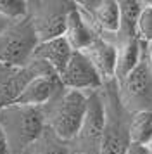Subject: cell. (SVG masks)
Returning <instances> with one entry per match:
<instances>
[{"mask_svg":"<svg viewBox=\"0 0 152 154\" xmlns=\"http://www.w3.org/2000/svg\"><path fill=\"white\" fill-rule=\"evenodd\" d=\"M0 126L11 154H24L45 132L41 107L9 104L0 107Z\"/></svg>","mask_w":152,"mask_h":154,"instance_id":"1","label":"cell"},{"mask_svg":"<svg viewBox=\"0 0 152 154\" xmlns=\"http://www.w3.org/2000/svg\"><path fill=\"white\" fill-rule=\"evenodd\" d=\"M87 95L88 94L68 90L62 87L59 94L41 107L45 126L66 144H71L81 128L87 112Z\"/></svg>","mask_w":152,"mask_h":154,"instance_id":"2","label":"cell"},{"mask_svg":"<svg viewBox=\"0 0 152 154\" xmlns=\"http://www.w3.org/2000/svg\"><path fill=\"white\" fill-rule=\"evenodd\" d=\"M111 83L112 82L104 83L105 90L100 88L105 107V125H104L100 154H124L130 146V137H128L130 118H126V114L130 112L124 109L119 100L117 85L114 83V90H111Z\"/></svg>","mask_w":152,"mask_h":154,"instance_id":"3","label":"cell"},{"mask_svg":"<svg viewBox=\"0 0 152 154\" xmlns=\"http://www.w3.org/2000/svg\"><path fill=\"white\" fill-rule=\"evenodd\" d=\"M38 38L29 19L12 23L0 33V64L11 68H24L31 63Z\"/></svg>","mask_w":152,"mask_h":154,"instance_id":"4","label":"cell"},{"mask_svg":"<svg viewBox=\"0 0 152 154\" xmlns=\"http://www.w3.org/2000/svg\"><path fill=\"white\" fill-rule=\"evenodd\" d=\"M74 2L62 0H28V19L33 24L38 42L64 36L66 19Z\"/></svg>","mask_w":152,"mask_h":154,"instance_id":"5","label":"cell"},{"mask_svg":"<svg viewBox=\"0 0 152 154\" xmlns=\"http://www.w3.org/2000/svg\"><path fill=\"white\" fill-rule=\"evenodd\" d=\"M104 125H105V107L100 90L90 92L87 95V112L83 118L81 128L76 139L68 144L71 152L100 154Z\"/></svg>","mask_w":152,"mask_h":154,"instance_id":"6","label":"cell"},{"mask_svg":"<svg viewBox=\"0 0 152 154\" xmlns=\"http://www.w3.org/2000/svg\"><path fill=\"white\" fill-rule=\"evenodd\" d=\"M116 85L119 100L130 114L152 111V69L145 57H142V61L128 76L116 82Z\"/></svg>","mask_w":152,"mask_h":154,"instance_id":"7","label":"cell"},{"mask_svg":"<svg viewBox=\"0 0 152 154\" xmlns=\"http://www.w3.org/2000/svg\"><path fill=\"white\" fill-rule=\"evenodd\" d=\"M61 83L68 90H76L83 94H90L102 88V78L90 63V59L83 52H73L66 69L59 76Z\"/></svg>","mask_w":152,"mask_h":154,"instance_id":"8","label":"cell"},{"mask_svg":"<svg viewBox=\"0 0 152 154\" xmlns=\"http://www.w3.org/2000/svg\"><path fill=\"white\" fill-rule=\"evenodd\" d=\"M83 54L93 64V68L100 75L104 83L114 82V78H116V57H117L114 36H97L88 49L83 50Z\"/></svg>","mask_w":152,"mask_h":154,"instance_id":"9","label":"cell"},{"mask_svg":"<svg viewBox=\"0 0 152 154\" xmlns=\"http://www.w3.org/2000/svg\"><path fill=\"white\" fill-rule=\"evenodd\" d=\"M62 83L57 75H47V76H36L24 87L21 95L16 99L14 104L29 106V107H43L59 94Z\"/></svg>","mask_w":152,"mask_h":154,"instance_id":"10","label":"cell"},{"mask_svg":"<svg viewBox=\"0 0 152 154\" xmlns=\"http://www.w3.org/2000/svg\"><path fill=\"white\" fill-rule=\"evenodd\" d=\"M74 50L71 49V45L68 43V40L64 36L54 38V40H47V42H40L35 49L33 59L36 61H43L45 64H48L52 71L57 76H61L62 71L66 69L69 59L73 56Z\"/></svg>","mask_w":152,"mask_h":154,"instance_id":"11","label":"cell"},{"mask_svg":"<svg viewBox=\"0 0 152 154\" xmlns=\"http://www.w3.org/2000/svg\"><path fill=\"white\" fill-rule=\"evenodd\" d=\"M64 38L68 40V43L71 45V49L74 50V52L87 50L93 43V40L97 38L95 31L92 29V26L85 21L81 12L78 11L76 2H74V7L71 9V12L68 14V19H66Z\"/></svg>","mask_w":152,"mask_h":154,"instance_id":"12","label":"cell"},{"mask_svg":"<svg viewBox=\"0 0 152 154\" xmlns=\"http://www.w3.org/2000/svg\"><path fill=\"white\" fill-rule=\"evenodd\" d=\"M117 57H116V78L114 82H121L137 68V64L144 57V43L138 38L116 42Z\"/></svg>","mask_w":152,"mask_h":154,"instance_id":"13","label":"cell"},{"mask_svg":"<svg viewBox=\"0 0 152 154\" xmlns=\"http://www.w3.org/2000/svg\"><path fill=\"white\" fill-rule=\"evenodd\" d=\"M142 2L137 0H121L119 2V29H117L114 42L137 38V21L140 16Z\"/></svg>","mask_w":152,"mask_h":154,"instance_id":"14","label":"cell"},{"mask_svg":"<svg viewBox=\"0 0 152 154\" xmlns=\"http://www.w3.org/2000/svg\"><path fill=\"white\" fill-rule=\"evenodd\" d=\"M128 137L130 144L150 146L152 144V111L133 112L128 123Z\"/></svg>","mask_w":152,"mask_h":154,"instance_id":"15","label":"cell"},{"mask_svg":"<svg viewBox=\"0 0 152 154\" xmlns=\"http://www.w3.org/2000/svg\"><path fill=\"white\" fill-rule=\"evenodd\" d=\"M24 154H73V152H71V149L66 142L59 140L48 128H45L41 137Z\"/></svg>","mask_w":152,"mask_h":154,"instance_id":"16","label":"cell"},{"mask_svg":"<svg viewBox=\"0 0 152 154\" xmlns=\"http://www.w3.org/2000/svg\"><path fill=\"white\" fill-rule=\"evenodd\" d=\"M137 38L142 43H152V0L142 2L137 21Z\"/></svg>","mask_w":152,"mask_h":154,"instance_id":"17","label":"cell"},{"mask_svg":"<svg viewBox=\"0 0 152 154\" xmlns=\"http://www.w3.org/2000/svg\"><path fill=\"white\" fill-rule=\"evenodd\" d=\"M0 16L12 23L26 19L28 0H0Z\"/></svg>","mask_w":152,"mask_h":154,"instance_id":"18","label":"cell"},{"mask_svg":"<svg viewBox=\"0 0 152 154\" xmlns=\"http://www.w3.org/2000/svg\"><path fill=\"white\" fill-rule=\"evenodd\" d=\"M16 68H11V66H5V64H0V88L5 85V82L11 78V75L14 73Z\"/></svg>","mask_w":152,"mask_h":154,"instance_id":"19","label":"cell"},{"mask_svg":"<svg viewBox=\"0 0 152 154\" xmlns=\"http://www.w3.org/2000/svg\"><path fill=\"white\" fill-rule=\"evenodd\" d=\"M124 154H150V149L147 146H138V144H130Z\"/></svg>","mask_w":152,"mask_h":154,"instance_id":"20","label":"cell"},{"mask_svg":"<svg viewBox=\"0 0 152 154\" xmlns=\"http://www.w3.org/2000/svg\"><path fill=\"white\" fill-rule=\"evenodd\" d=\"M0 154H11L7 139H5V135H4V132H2V126H0Z\"/></svg>","mask_w":152,"mask_h":154,"instance_id":"21","label":"cell"},{"mask_svg":"<svg viewBox=\"0 0 152 154\" xmlns=\"http://www.w3.org/2000/svg\"><path fill=\"white\" fill-rule=\"evenodd\" d=\"M144 57L152 69V43H144Z\"/></svg>","mask_w":152,"mask_h":154,"instance_id":"22","label":"cell"},{"mask_svg":"<svg viewBox=\"0 0 152 154\" xmlns=\"http://www.w3.org/2000/svg\"><path fill=\"white\" fill-rule=\"evenodd\" d=\"M11 24H12V21H9V19H5L4 16H0V33H4Z\"/></svg>","mask_w":152,"mask_h":154,"instance_id":"23","label":"cell"},{"mask_svg":"<svg viewBox=\"0 0 152 154\" xmlns=\"http://www.w3.org/2000/svg\"><path fill=\"white\" fill-rule=\"evenodd\" d=\"M73 154H81V152H73Z\"/></svg>","mask_w":152,"mask_h":154,"instance_id":"24","label":"cell"}]
</instances>
